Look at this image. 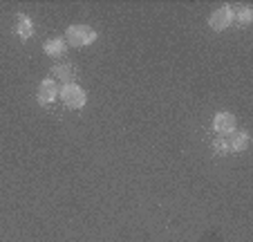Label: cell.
<instances>
[{
  "instance_id": "cell-8",
  "label": "cell",
  "mask_w": 253,
  "mask_h": 242,
  "mask_svg": "<svg viewBox=\"0 0 253 242\" xmlns=\"http://www.w3.org/2000/svg\"><path fill=\"white\" fill-rule=\"evenodd\" d=\"M54 74H56V79L70 83V81H74V76H77V67L70 65V63H61V65L54 67Z\"/></svg>"
},
{
  "instance_id": "cell-6",
  "label": "cell",
  "mask_w": 253,
  "mask_h": 242,
  "mask_svg": "<svg viewBox=\"0 0 253 242\" xmlns=\"http://www.w3.org/2000/svg\"><path fill=\"white\" fill-rule=\"evenodd\" d=\"M43 49H45V54L52 58L63 56V54H65V41H63V38H52V41H47V43L43 45Z\"/></svg>"
},
{
  "instance_id": "cell-4",
  "label": "cell",
  "mask_w": 253,
  "mask_h": 242,
  "mask_svg": "<svg viewBox=\"0 0 253 242\" xmlns=\"http://www.w3.org/2000/svg\"><path fill=\"white\" fill-rule=\"evenodd\" d=\"M213 128L220 135L235 133V117L231 112H217L213 119Z\"/></svg>"
},
{
  "instance_id": "cell-7",
  "label": "cell",
  "mask_w": 253,
  "mask_h": 242,
  "mask_svg": "<svg viewBox=\"0 0 253 242\" xmlns=\"http://www.w3.org/2000/svg\"><path fill=\"white\" fill-rule=\"evenodd\" d=\"M16 34H18L23 41L34 36V27H32V18L29 16H20L18 23H16Z\"/></svg>"
},
{
  "instance_id": "cell-1",
  "label": "cell",
  "mask_w": 253,
  "mask_h": 242,
  "mask_svg": "<svg viewBox=\"0 0 253 242\" xmlns=\"http://www.w3.org/2000/svg\"><path fill=\"white\" fill-rule=\"evenodd\" d=\"M65 38H67V43L74 45V48H83V45L94 43L96 32L92 27H87V25H72V27H67Z\"/></svg>"
},
{
  "instance_id": "cell-5",
  "label": "cell",
  "mask_w": 253,
  "mask_h": 242,
  "mask_svg": "<svg viewBox=\"0 0 253 242\" xmlns=\"http://www.w3.org/2000/svg\"><path fill=\"white\" fill-rule=\"evenodd\" d=\"M56 95H58V88H56V83H54V81L47 79V81H43V83H41V88H39V101L43 105L56 101Z\"/></svg>"
},
{
  "instance_id": "cell-11",
  "label": "cell",
  "mask_w": 253,
  "mask_h": 242,
  "mask_svg": "<svg viewBox=\"0 0 253 242\" xmlns=\"http://www.w3.org/2000/svg\"><path fill=\"white\" fill-rule=\"evenodd\" d=\"M213 150L217 152V155H226V152H229V142H226V139H215L213 142Z\"/></svg>"
},
{
  "instance_id": "cell-10",
  "label": "cell",
  "mask_w": 253,
  "mask_h": 242,
  "mask_svg": "<svg viewBox=\"0 0 253 242\" xmlns=\"http://www.w3.org/2000/svg\"><path fill=\"white\" fill-rule=\"evenodd\" d=\"M251 18H253V9H251V7H247V5L240 7V11H238V20H240V23L249 25V23H251Z\"/></svg>"
},
{
  "instance_id": "cell-9",
  "label": "cell",
  "mask_w": 253,
  "mask_h": 242,
  "mask_svg": "<svg viewBox=\"0 0 253 242\" xmlns=\"http://www.w3.org/2000/svg\"><path fill=\"white\" fill-rule=\"evenodd\" d=\"M247 146H249V135L247 133H235L233 137H231V142H229V150H233V152H242V150H247Z\"/></svg>"
},
{
  "instance_id": "cell-3",
  "label": "cell",
  "mask_w": 253,
  "mask_h": 242,
  "mask_svg": "<svg viewBox=\"0 0 253 242\" xmlns=\"http://www.w3.org/2000/svg\"><path fill=\"white\" fill-rule=\"evenodd\" d=\"M233 18H235L233 9H231L229 5H222V7H217V9L211 14L209 25L215 29V32H222V29H226L231 23H233Z\"/></svg>"
},
{
  "instance_id": "cell-2",
  "label": "cell",
  "mask_w": 253,
  "mask_h": 242,
  "mask_svg": "<svg viewBox=\"0 0 253 242\" xmlns=\"http://www.w3.org/2000/svg\"><path fill=\"white\" fill-rule=\"evenodd\" d=\"M58 97H61V101L67 108L79 110L85 105V92H83V88H79L77 83H65V86L58 90Z\"/></svg>"
}]
</instances>
